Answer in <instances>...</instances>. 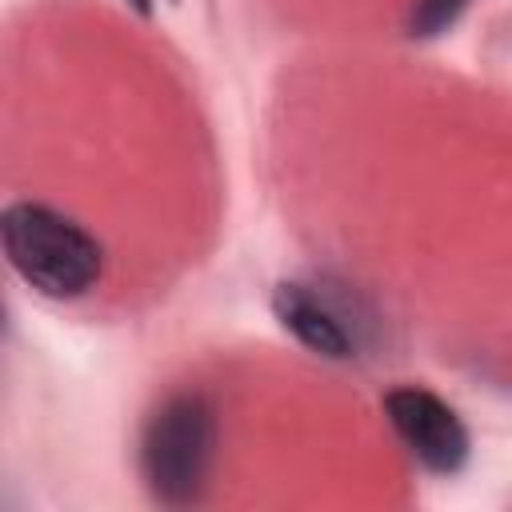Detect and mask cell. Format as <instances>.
Wrapping results in <instances>:
<instances>
[{
	"mask_svg": "<svg viewBox=\"0 0 512 512\" xmlns=\"http://www.w3.org/2000/svg\"><path fill=\"white\" fill-rule=\"evenodd\" d=\"M0 240L12 272L48 300H80L104 276L100 240L52 204H8L0 212Z\"/></svg>",
	"mask_w": 512,
	"mask_h": 512,
	"instance_id": "1",
	"label": "cell"
},
{
	"mask_svg": "<svg viewBox=\"0 0 512 512\" xmlns=\"http://www.w3.org/2000/svg\"><path fill=\"white\" fill-rule=\"evenodd\" d=\"M216 460V408L200 392L168 396L144 424L140 476L152 500L188 508L204 496Z\"/></svg>",
	"mask_w": 512,
	"mask_h": 512,
	"instance_id": "2",
	"label": "cell"
},
{
	"mask_svg": "<svg viewBox=\"0 0 512 512\" xmlns=\"http://www.w3.org/2000/svg\"><path fill=\"white\" fill-rule=\"evenodd\" d=\"M384 416L420 468L436 476H452L468 464V452H472L468 428L456 416V408L436 392L420 384H400L384 392Z\"/></svg>",
	"mask_w": 512,
	"mask_h": 512,
	"instance_id": "3",
	"label": "cell"
},
{
	"mask_svg": "<svg viewBox=\"0 0 512 512\" xmlns=\"http://www.w3.org/2000/svg\"><path fill=\"white\" fill-rule=\"evenodd\" d=\"M272 312L308 352H316L324 360H348L360 348L356 328L344 324V312L332 308L316 288H308L300 280H280L272 288Z\"/></svg>",
	"mask_w": 512,
	"mask_h": 512,
	"instance_id": "4",
	"label": "cell"
},
{
	"mask_svg": "<svg viewBox=\"0 0 512 512\" xmlns=\"http://www.w3.org/2000/svg\"><path fill=\"white\" fill-rule=\"evenodd\" d=\"M468 8V0H416L412 16H408V32L412 36H440L444 28H452L460 20V12Z\"/></svg>",
	"mask_w": 512,
	"mask_h": 512,
	"instance_id": "5",
	"label": "cell"
},
{
	"mask_svg": "<svg viewBox=\"0 0 512 512\" xmlns=\"http://www.w3.org/2000/svg\"><path fill=\"white\" fill-rule=\"evenodd\" d=\"M124 4H128V8H136L140 16H148V12H152V0H124Z\"/></svg>",
	"mask_w": 512,
	"mask_h": 512,
	"instance_id": "6",
	"label": "cell"
}]
</instances>
